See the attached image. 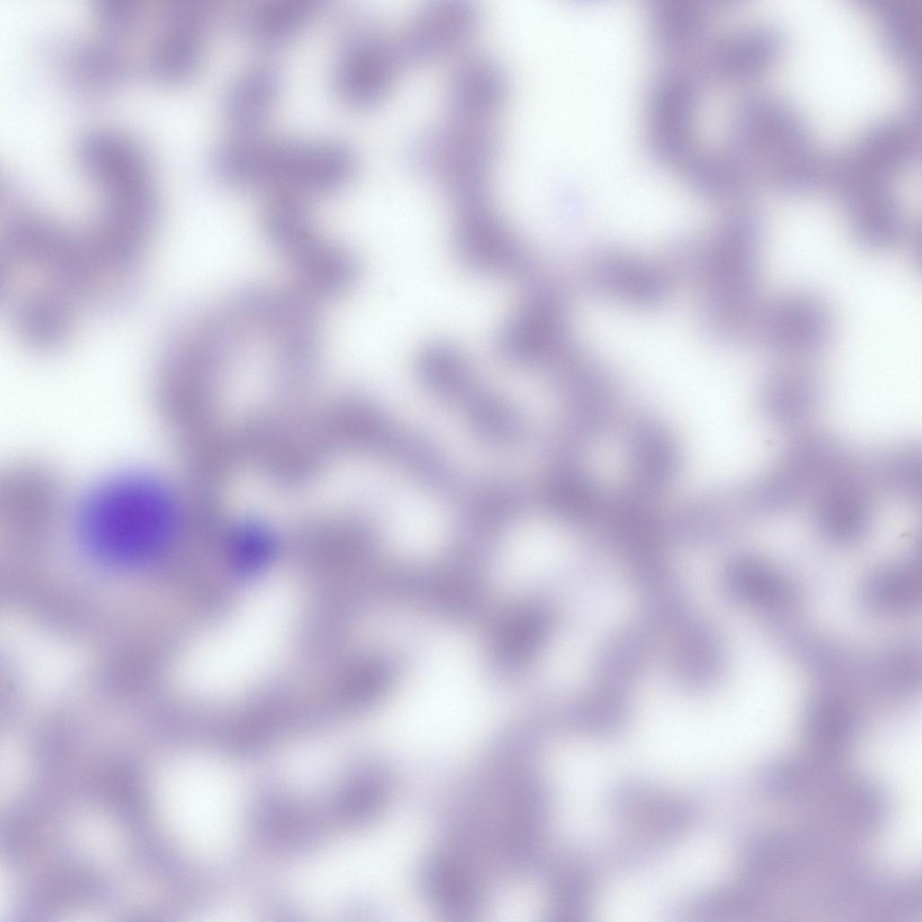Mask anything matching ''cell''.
I'll use <instances>...</instances> for the list:
<instances>
[{"label":"cell","instance_id":"cell-4","mask_svg":"<svg viewBox=\"0 0 922 922\" xmlns=\"http://www.w3.org/2000/svg\"><path fill=\"white\" fill-rule=\"evenodd\" d=\"M831 329L830 314L819 299L794 293L767 303L757 341L783 357H810L827 346Z\"/></svg>","mask_w":922,"mask_h":922},{"label":"cell","instance_id":"cell-11","mask_svg":"<svg viewBox=\"0 0 922 922\" xmlns=\"http://www.w3.org/2000/svg\"><path fill=\"white\" fill-rule=\"evenodd\" d=\"M317 1L259 0L246 15V28L266 41L285 38L308 19Z\"/></svg>","mask_w":922,"mask_h":922},{"label":"cell","instance_id":"cell-2","mask_svg":"<svg viewBox=\"0 0 922 922\" xmlns=\"http://www.w3.org/2000/svg\"><path fill=\"white\" fill-rule=\"evenodd\" d=\"M354 166L349 149L334 140L254 134L221 143L211 158L213 174L227 185L300 196L339 187Z\"/></svg>","mask_w":922,"mask_h":922},{"label":"cell","instance_id":"cell-9","mask_svg":"<svg viewBox=\"0 0 922 922\" xmlns=\"http://www.w3.org/2000/svg\"><path fill=\"white\" fill-rule=\"evenodd\" d=\"M634 469L641 490H657L668 483L677 466L673 440L658 423L644 420L636 424L631 438Z\"/></svg>","mask_w":922,"mask_h":922},{"label":"cell","instance_id":"cell-5","mask_svg":"<svg viewBox=\"0 0 922 922\" xmlns=\"http://www.w3.org/2000/svg\"><path fill=\"white\" fill-rule=\"evenodd\" d=\"M392 58L390 48L373 32L348 35L335 66L337 93L356 104L377 100L387 85Z\"/></svg>","mask_w":922,"mask_h":922},{"label":"cell","instance_id":"cell-8","mask_svg":"<svg viewBox=\"0 0 922 922\" xmlns=\"http://www.w3.org/2000/svg\"><path fill=\"white\" fill-rule=\"evenodd\" d=\"M920 568L907 562L881 568L867 576L861 588L864 607L879 614H899L919 602Z\"/></svg>","mask_w":922,"mask_h":922},{"label":"cell","instance_id":"cell-7","mask_svg":"<svg viewBox=\"0 0 922 922\" xmlns=\"http://www.w3.org/2000/svg\"><path fill=\"white\" fill-rule=\"evenodd\" d=\"M723 582L735 600L771 613L787 611L796 602L795 590L786 576L757 558L743 557L730 563Z\"/></svg>","mask_w":922,"mask_h":922},{"label":"cell","instance_id":"cell-6","mask_svg":"<svg viewBox=\"0 0 922 922\" xmlns=\"http://www.w3.org/2000/svg\"><path fill=\"white\" fill-rule=\"evenodd\" d=\"M280 86L277 71L259 64L242 72L228 87L222 113L236 136L253 135L273 108Z\"/></svg>","mask_w":922,"mask_h":922},{"label":"cell","instance_id":"cell-3","mask_svg":"<svg viewBox=\"0 0 922 922\" xmlns=\"http://www.w3.org/2000/svg\"><path fill=\"white\" fill-rule=\"evenodd\" d=\"M263 226L298 279L297 287L313 299L339 295L355 283V258L316 232L303 196L273 194L264 211Z\"/></svg>","mask_w":922,"mask_h":922},{"label":"cell","instance_id":"cell-1","mask_svg":"<svg viewBox=\"0 0 922 922\" xmlns=\"http://www.w3.org/2000/svg\"><path fill=\"white\" fill-rule=\"evenodd\" d=\"M178 504L164 481L125 473L90 489L73 517L78 538L93 553L114 563L147 559L175 535Z\"/></svg>","mask_w":922,"mask_h":922},{"label":"cell","instance_id":"cell-10","mask_svg":"<svg viewBox=\"0 0 922 922\" xmlns=\"http://www.w3.org/2000/svg\"><path fill=\"white\" fill-rule=\"evenodd\" d=\"M679 641L674 666L680 680L690 687L701 688L713 681L719 673L723 651L718 636L706 625L691 628Z\"/></svg>","mask_w":922,"mask_h":922}]
</instances>
